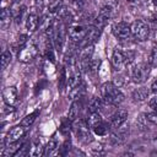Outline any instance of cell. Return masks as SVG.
<instances>
[{"label": "cell", "instance_id": "29", "mask_svg": "<svg viewBox=\"0 0 157 157\" xmlns=\"http://www.w3.org/2000/svg\"><path fill=\"white\" fill-rule=\"evenodd\" d=\"M29 150H31L29 142H23L21 145V147L18 148V151L13 155V157H26V156L29 155Z\"/></svg>", "mask_w": 157, "mask_h": 157}, {"label": "cell", "instance_id": "35", "mask_svg": "<svg viewBox=\"0 0 157 157\" xmlns=\"http://www.w3.org/2000/svg\"><path fill=\"white\" fill-rule=\"evenodd\" d=\"M99 66H101V60L99 59H92L91 63H90V67H88V72L91 74H97L98 70H99Z\"/></svg>", "mask_w": 157, "mask_h": 157}, {"label": "cell", "instance_id": "11", "mask_svg": "<svg viewBox=\"0 0 157 157\" xmlns=\"http://www.w3.org/2000/svg\"><path fill=\"white\" fill-rule=\"evenodd\" d=\"M101 33H102V28H99V27H97V26H94V25L90 26V27L87 28V33H86L83 40H82L78 45L83 48V47H86V45L93 44V43L99 38Z\"/></svg>", "mask_w": 157, "mask_h": 157}, {"label": "cell", "instance_id": "41", "mask_svg": "<svg viewBox=\"0 0 157 157\" xmlns=\"http://www.w3.org/2000/svg\"><path fill=\"white\" fill-rule=\"evenodd\" d=\"M13 1H15V2H20L21 0H13Z\"/></svg>", "mask_w": 157, "mask_h": 157}, {"label": "cell", "instance_id": "17", "mask_svg": "<svg viewBox=\"0 0 157 157\" xmlns=\"http://www.w3.org/2000/svg\"><path fill=\"white\" fill-rule=\"evenodd\" d=\"M39 23H40L39 17L36 13H29L26 18V28H27L28 32H34L38 28Z\"/></svg>", "mask_w": 157, "mask_h": 157}, {"label": "cell", "instance_id": "30", "mask_svg": "<svg viewBox=\"0 0 157 157\" xmlns=\"http://www.w3.org/2000/svg\"><path fill=\"white\" fill-rule=\"evenodd\" d=\"M147 63L151 65V67H157V44H155L148 54Z\"/></svg>", "mask_w": 157, "mask_h": 157}, {"label": "cell", "instance_id": "1", "mask_svg": "<svg viewBox=\"0 0 157 157\" xmlns=\"http://www.w3.org/2000/svg\"><path fill=\"white\" fill-rule=\"evenodd\" d=\"M101 94H102L103 102L105 104H109V105H118L125 98L124 93L112 82H105L102 85Z\"/></svg>", "mask_w": 157, "mask_h": 157}, {"label": "cell", "instance_id": "37", "mask_svg": "<svg viewBox=\"0 0 157 157\" xmlns=\"http://www.w3.org/2000/svg\"><path fill=\"white\" fill-rule=\"evenodd\" d=\"M148 105H150V108H152L153 110H157V96H155L153 98L150 99Z\"/></svg>", "mask_w": 157, "mask_h": 157}, {"label": "cell", "instance_id": "42", "mask_svg": "<svg viewBox=\"0 0 157 157\" xmlns=\"http://www.w3.org/2000/svg\"><path fill=\"white\" fill-rule=\"evenodd\" d=\"M156 21H157V15H156Z\"/></svg>", "mask_w": 157, "mask_h": 157}, {"label": "cell", "instance_id": "10", "mask_svg": "<svg viewBox=\"0 0 157 157\" xmlns=\"http://www.w3.org/2000/svg\"><path fill=\"white\" fill-rule=\"evenodd\" d=\"M113 34L119 40H126L131 36V28L130 25L126 22H118L113 26Z\"/></svg>", "mask_w": 157, "mask_h": 157}, {"label": "cell", "instance_id": "3", "mask_svg": "<svg viewBox=\"0 0 157 157\" xmlns=\"http://www.w3.org/2000/svg\"><path fill=\"white\" fill-rule=\"evenodd\" d=\"M130 28L131 36L139 42H144L150 37V26L144 20H135L131 23Z\"/></svg>", "mask_w": 157, "mask_h": 157}, {"label": "cell", "instance_id": "2", "mask_svg": "<svg viewBox=\"0 0 157 157\" xmlns=\"http://www.w3.org/2000/svg\"><path fill=\"white\" fill-rule=\"evenodd\" d=\"M135 59V53L132 50H121L120 48L114 49L112 55V64L115 70L120 71L124 67L129 66Z\"/></svg>", "mask_w": 157, "mask_h": 157}, {"label": "cell", "instance_id": "8", "mask_svg": "<svg viewBox=\"0 0 157 157\" xmlns=\"http://www.w3.org/2000/svg\"><path fill=\"white\" fill-rule=\"evenodd\" d=\"M90 126L87 124L86 120H78L76 121V128H75V132H76V136L77 139L81 141V142H90L91 141V131H90Z\"/></svg>", "mask_w": 157, "mask_h": 157}, {"label": "cell", "instance_id": "12", "mask_svg": "<svg viewBox=\"0 0 157 157\" xmlns=\"http://www.w3.org/2000/svg\"><path fill=\"white\" fill-rule=\"evenodd\" d=\"M112 12H113V7H112L110 5L103 6V7L99 10L98 15L96 16V18H94V21H93V25L97 26V27H99V28H103V27L105 26V23L108 22V20L110 18Z\"/></svg>", "mask_w": 157, "mask_h": 157}, {"label": "cell", "instance_id": "22", "mask_svg": "<svg viewBox=\"0 0 157 157\" xmlns=\"http://www.w3.org/2000/svg\"><path fill=\"white\" fill-rule=\"evenodd\" d=\"M103 104H104V102H103L102 97L101 98H93L91 101L90 105H88V112L90 113H94V112L99 113L102 110V108H103Z\"/></svg>", "mask_w": 157, "mask_h": 157}, {"label": "cell", "instance_id": "28", "mask_svg": "<svg viewBox=\"0 0 157 157\" xmlns=\"http://www.w3.org/2000/svg\"><path fill=\"white\" fill-rule=\"evenodd\" d=\"M109 130H110V125L108 123H104L103 121L102 124H99L98 126H96L93 129V132L96 135H98V136H104V135H107L109 132Z\"/></svg>", "mask_w": 157, "mask_h": 157}, {"label": "cell", "instance_id": "19", "mask_svg": "<svg viewBox=\"0 0 157 157\" xmlns=\"http://www.w3.org/2000/svg\"><path fill=\"white\" fill-rule=\"evenodd\" d=\"M86 121H87L88 126L93 130L96 126H98L99 124L103 123V118H102V115L98 112H94V113H90V115H88V118H87Z\"/></svg>", "mask_w": 157, "mask_h": 157}, {"label": "cell", "instance_id": "6", "mask_svg": "<svg viewBox=\"0 0 157 157\" xmlns=\"http://www.w3.org/2000/svg\"><path fill=\"white\" fill-rule=\"evenodd\" d=\"M65 23L64 22H60L58 27H55V32H54V37H53V44L55 47V50L58 53H61L63 52V48H64V44H65V40H66V34H67V31L65 29Z\"/></svg>", "mask_w": 157, "mask_h": 157}, {"label": "cell", "instance_id": "15", "mask_svg": "<svg viewBox=\"0 0 157 157\" xmlns=\"http://www.w3.org/2000/svg\"><path fill=\"white\" fill-rule=\"evenodd\" d=\"M2 98H4V102L7 105L15 104V102L17 101V88L15 86L6 87L4 90V92H2Z\"/></svg>", "mask_w": 157, "mask_h": 157}, {"label": "cell", "instance_id": "18", "mask_svg": "<svg viewBox=\"0 0 157 157\" xmlns=\"http://www.w3.org/2000/svg\"><path fill=\"white\" fill-rule=\"evenodd\" d=\"M80 108H81V103L78 102V99L72 101V103H71V105H70V109H69V113H67V118H69L72 123L77 120L78 114H80Z\"/></svg>", "mask_w": 157, "mask_h": 157}, {"label": "cell", "instance_id": "33", "mask_svg": "<svg viewBox=\"0 0 157 157\" xmlns=\"http://www.w3.org/2000/svg\"><path fill=\"white\" fill-rule=\"evenodd\" d=\"M70 147H71V140H70V139H66V140L64 141V144L61 145V147H59V150H58V155H60V156H65V155H67L69 151H70Z\"/></svg>", "mask_w": 157, "mask_h": 157}, {"label": "cell", "instance_id": "38", "mask_svg": "<svg viewBox=\"0 0 157 157\" xmlns=\"http://www.w3.org/2000/svg\"><path fill=\"white\" fill-rule=\"evenodd\" d=\"M151 92L152 93H157V77L153 80V82L151 85Z\"/></svg>", "mask_w": 157, "mask_h": 157}, {"label": "cell", "instance_id": "26", "mask_svg": "<svg viewBox=\"0 0 157 157\" xmlns=\"http://www.w3.org/2000/svg\"><path fill=\"white\" fill-rule=\"evenodd\" d=\"M56 15H58V18H59V21H61V22H66L69 18H71V13H70V10L66 7V6H61L59 10H58V12H56ZM70 21V20H69Z\"/></svg>", "mask_w": 157, "mask_h": 157}, {"label": "cell", "instance_id": "36", "mask_svg": "<svg viewBox=\"0 0 157 157\" xmlns=\"http://www.w3.org/2000/svg\"><path fill=\"white\" fill-rule=\"evenodd\" d=\"M145 118H146V120H147V123H148L150 125L157 126V110L146 113V114H145Z\"/></svg>", "mask_w": 157, "mask_h": 157}, {"label": "cell", "instance_id": "21", "mask_svg": "<svg viewBox=\"0 0 157 157\" xmlns=\"http://www.w3.org/2000/svg\"><path fill=\"white\" fill-rule=\"evenodd\" d=\"M11 18H12V11L10 9H7V7H4L2 11H1V17H0L1 27L2 28H6L10 25Z\"/></svg>", "mask_w": 157, "mask_h": 157}, {"label": "cell", "instance_id": "32", "mask_svg": "<svg viewBox=\"0 0 157 157\" xmlns=\"http://www.w3.org/2000/svg\"><path fill=\"white\" fill-rule=\"evenodd\" d=\"M71 120L69 119V118H66V120H63V123H61V125H60V132L63 134V135H65V136H67L69 134H70V131H71Z\"/></svg>", "mask_w": 157, "mask_h": 157}, {"label": "cell", "instance_id": "4", "mask_svg": "<svg viewBox=\"0 0 157 157\" xmlns=\"http://www.w3.org/2000/svg\"><path fill=\"white\" fill-rule=\"evenodd\" d=\"M151 71V65L148 63H141L131 69V78L135 83H144Z\"/></svg>", "mask_w": 157, "mask_h": 157}, {"label": "cell", "instance_id": "9", "mask_svg": "<svg viewBox=\"0 0 157 157\" xmlns=\"http://www.w3.org/2000/svg\"><path fill=\"white\" fill-rule=\"evenodd\" d=\"M129 135V124H123L121 126L114 129V131L110 134V137H109V141L112 145H119L121 142L125 141V139L128 137Z\"/></svg>", "mask_w": 157, "mask_h": 157}, {"label": "cell", "instance_id": "16", "mask_svg": "<svg viewBox=\"0 0 157 157\" xmlns=\"http://www.w3.org/2000/svg\"><path fill=\"white\" fill-rule=\"evenodd\" d=\"M85 93H86V85H85V82H81V83H78L77 86H75L74 88L70 90L69 97L72 101H75V99H80L81 97H83Z\"/></svg>", "mask_w": 157, "mask_h": 157}, {"label": "cell", "instance_id": "24", "mask_svg": "<svg viewBox=\"0 0 157 157\" xmlns=\"http://www.w3.org/2000/svg\"><path fill=\"white\" fill-rule=\"evenodd\" d=\"M59 91L63 92L67 87V74H66V67H61L60 70V76H59V83H58Z\"/></svg>", "mask_w": 157, "mask_h": 157}, {"label": "cell", "instance_id": "20", "mask_svg": "<svg viewBox=\"0 0 157 157\" xmlns=\"http://www.w3.org/2000/svg\"><path fill=\"white\" fill-rule=\"evenodd\" d=\"M148 93H150V91H148L146 87L136 88V90L132 92V99H134L135 102H144V101L148 97Z\"/></svg>", "mask_w": 157, "mask_h": 157}, {"label": "cell", "instance_id": "34", "mask_svg": "<svg viewBox=\"0 0 157 157\" xmlns=\"http://www.w3.org/2000/svg\"><path fill=\"white\" fill-rule=\"evenodd\" d=\"M63 6V1L61 0H52L50 2H49V12L50 13H56L58 12V10L60 9Z\"/></svg>", "mask_w": 157, "mask_h": 157}, {"label": "cell", "instance_id": "25", "mask_svg": "<svg viewBox=\"0 0 157 157\" xmlns=\"http://www.w3.org/2000/svg\"><path fill=\"white\" fill-rule=\"evenodd\" d=\"M38 114H39V109H37V110H34L33 113H29L28 115H26L22 120H21V124L23 125V126H26V128H29L33 123H34V120L37 119V117H38Z\"/></svg>", "mask_w": 157, "mask_h": 157}, {"label": "cell", "instance_id": "40", "mask_svg": "<svg viewBox=\"0 0 157 157\" xmlns=\"http://www.w3.org/2000/svg\"><path fill=\"white\" fill-rule=\"evenodd\" d=\"M152 2H153V5L157 7V0H152Z\"/></svg>", "mask_w": 157, "mask_h": 157}, {"label": "cell", "instance_id": "7", "mask_svg": "<svg viewBox=\"0 0 157 157\" xmlns=\"http://www.w3.org/2000/svg\"><path fill=\"white\" fill-rule=\"evenodd\" d=\"M86 33H87V27H85L82 25L70 26L67 29V36H69L70 40L74 43H77V44H80L83 40Z\"/></svg>", "mask_w": 157, "mask_h": 157}, {"label": "cell", "instance_id": "31", "mask_svg": "<svg viewBox=\"0 0 157 157\" xmlns=\"http://www.w3.org/2000/svg\"><path fill=\"white\" fill-rule=\"evenodd\" d=\"M11 59H12L11 53L9 50H4L2 54H1V67H2V70H5L7 67V65L11 63Z\"/></svg>", "mask_w": 157, "mask_h": 157}, {"label": "cell", "instance_id": "27", "mask_svg": "<svg viewBox=\"0 0 157 157\" xmlns=\"http://www.w3.org/2000/svg\"><path fill=\"white\" fill-rule=\"evenodd\" d=\"M29 155L31 156H34V157H39V156H43L44 155V147L42 146V144L39 141H36L31 150H29Z\"/></svg>", "mask_w": 157, "mask_h": 157}, {"label": "cell", "instance_id": "23", "mask_svg": "<svg viewBox=\"0 0 157 157\" xmlns=\"http://www.w3.org/2000/svg\"><path fill=\"white\" fill-rule=\"evenodd\" d=\"M56 150H59L56 139H50V140H49V142L47 144V146L44 147V155H45V156L55 155V153H58V152H56Z\"/></svg>", "mask_w": 157, "mask_h": 157}, {"label": "cell", "instance_id": "5", "mask_svg": "<svg viewBox=\"0 0 157 157\" xmlns=\"http://www.w3.org/2000/svg\"><path fill=\"white\" fill-rule=\"evenodd\" d=\"M38 54V47L33 42H27L18 52L17 58L22 63H31Z\"/></svg>", "mask_w": 157, "mask_h": 157}, {"label": "cell", "instance_id": "39", "mask_svg": "<svg viewBox=\"0 0 157 157\" xmlns=\"http://www.w3.org/2000/svg\"><path fill=\"white\" fill-rule=\"evenodd\" d=\"M36 2H37V5H42L43 0H36Z\"/></svg>", "mask_w": 157, "mask_h": 157}, {"label": "cell", "instance_id": "14", "mask_svg": "<svg viewBox=\"0 0 157 157\" xmlns=\"http://www.w3.org/2000/svg\"><path fill=\"white\" fill-rule=\"evenodd\" d=\"M26 129H27V128L23 126L22 124L13 126V128L9 131V134H7V136H6V144H10V142H15V141L21 140V139L25 136V134H26Z\"/></svg>", "mask_w": 157, "mask_h": 157}, {"label": "cell", "instance_id": "13", "mask_svg": "<svg viewBox=\"0 0 157 157\" xmlns=\"http://www.w3.org/2000/svg\"><path fill=\"white\" fill-rule=\"evenodd\" d=\"M126 118H128V112L125 109H118L112 117H110V120H109V125H110V129H117L119 126H121L123 124L126 123Z\"/></svg>", "mask_w": 157, "mask_h": 157}]
</instances>
